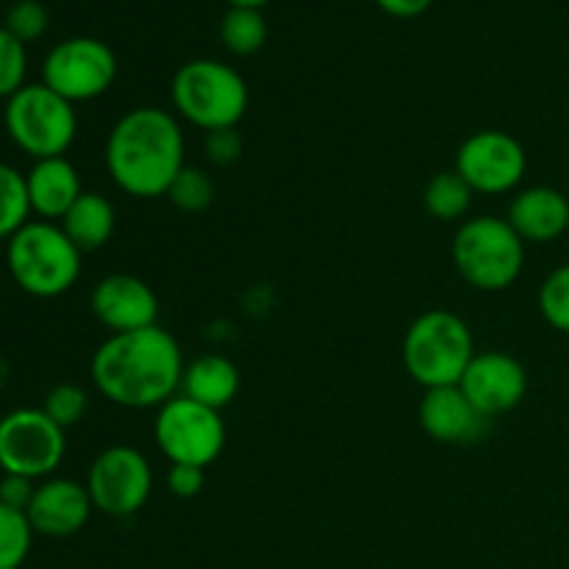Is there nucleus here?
<instances>
[{"instance_id": "9b49d317", "label": "nucleus", "mask_w": 569, "mask_h": 569, "mask_svg": "<svg viewBox=\"0 0 569 569\" xmlns=\"http://www.w3.org/2000/svg\"><path fill=\"white\" fill-rule=\"evenodd\" d=\"M87 492L100 515L131 517L148 503L153 492V470L142 450L128 445H111L92 461L87 476Z\"/></svg>"}, {"instance_id": "9d476101", "label": "nucleus", "mask_w": 569, "mask_h": 569, "mask_svg": "<svg viewBox=\"0 0 569 569\" xmlns=\"http://www.w3.org/2000/svg\"><path fill=\"white\" fill-rule=\"evenodd\" d=\"M42 78L44 87L59 92L64 100L83 103L109 92L117 78V56L100 39H64L44 59Z\"/></svg>"}, {"instance_id": "39448f33", "label": "nucleus", "mask_w": 569, "mask_h": 569, "mask_svg": "<svg viewBox=\"0 0 569 569\" xmlns=\"http://www.w3.org/2000/svg\"><path fill=\"white\" fill-rule=\"evenodd\" d=\"M453 264L470 287L481 292H503L520 278L526 242L503 217H472L453 237Z\"/></svg>"}, {"instance_id": "a211bd4d", "label": "nucleus", "mask_w": 569, "mask_h": 569, "mask_svg": "<svg viewBox=\"0 0 569 569\" xmlns=\"http://www.w3.org/2000/svg\"><path fill=\"white\" fill-rule=\"evenodd\" d=\"M26 183L28 198H31V211L48 222L61 220L83 192L78 170L64 156L37 161L26 176Z\"/></svg>"}, {"instance_id": "6e6552de", "label": "nucleus", "mask_w": 569, "mask_h": 569, "mask_svg": "<svg viewBox=\"0 0 569 569\" xmlns=\"http://www.w3.org/2000/svg\"><path fill=\"white\" fill-rule=\"evenodd\" d=\"M153 437L170 465L206 470L226 448V422L220 411L176 395L156 415Z\"/></svg>"}, {"instance_id": "bb28decb", "label": "nucleus", "mask_w": 569, "mask_h": 569, "mask_svg": "<svg viewBox=\"0 0 569 569\" xmlns=\"http://www.w3.org/2000/svg\"><path fill=\"white\" fill-rule=\"evenodd\" d=\"M87 409L89 395L83 392L78 383H59V387H53L44 395L42 411L56 422V426L64 428V431L70 426H78V422L83 420V415H87Z\"/></svg>"}, {"instance_id": "dca6fc26", "label": "nucleus", "mask_w": 569, "mask_h": 569, "mask_svg": "<svg viewBox=\"0 0 569 569\" xmlns=\"http://www.w3.org/2000/svg\"><path fill=\"white\" fill-rule=\"evenodd\" d=\"M417 417H420L422 431L445 445H472L489 428V417H483L467 400L461 387L426 389Z\"/></svg>"}, {"instance_id": "6ab92c4d", "label": "nucleus", "mask_w": 569, "mask_h": 569, "mask_svg": "<svg viewBox=\"0 0 569 569\" xmlns=\"http://www.w3.org/2000/svg\"><path fill=\"white\" fill-rule=\"evenodd\" d=\"M239 383H242V378H239L237 365L226 356L209 353L183 367L181 395L194 403L222 411L239 395Z\"/></svg>"}, {"instance_id": "4468645a", "label": "nucleus", "mask_w": 569, "mask_h": 569, "mask_svg": "<svg viewBox=\"0 0 569 569\" xmlns=\"http://www.w3.org/2000/svg\"><path fill=\"white\" fill-rule=\"evenodd\" d=\"M92 315L111 333L139 331V328L156 326L159 317V298L153 289L137 276L114 272L94 283L92 289Z\"/></svg>"}, {"instance_id": "a878e982", "label": "nucleus", "mask_w": 569, "mask_h": 569, "mask_svg": "<svg viewBox=\"0 0 569 569\" xmlns=\"http://www.w3.org/2000/svg\"><path fill=\"white\" fill-rule=\"evenodd\" d=\"M539 311L548 326L569 333V264H561L559 270L545 278L542 289H539Z\"/></svg>"}, {"instance_id": "473e14b6", "label": "nucleus", "mask_w": 569, "mask_h": 569, "mask_svg": "<svg viewBox=\"0 0 569 569\" xmlns=\"http://www.w3.org/2000/svg\"><path fill=\"white\" fill-rule=\"evenodd\" d=\"M433 0H376V6L387 14L398 17V20H411V17H420L431 9Z\"/></svg>"}, {"instance_id": "f03ea898", "label": "nucleus", "mask_w": 569, "mask_h": 569, "mask_svg": "<svg viewBox=\"0 0 569 569\" xmlns=\"http://www.w3.org/2000/svg\"><path fill=\"white\" fill-rule=\"evenodd\" d=\"M187 142L176 117L139 106L114 122L106 142V167L117 187L131 198H161L187 167Z\"/></svg>"}, {"instance_id": "aec40b11", "label": "nucleus", "mask_w": 569, "mask_h": 569, "mask_svg": "<svg viewBox=\"0 0 569 569\" xmlns=\"http://www.w3.org/2000/svg\"><path fill=\"white\" fill-rule=\"evenodd\" d=\"M114 206L100 192H81V198L61 217V231L70 237V242L81 253H92V250L103 248L114 237Z\"/></svg>"}, {"instance_id": "1a4fd4ad", "label": "nucleus", "mask_w": 569, "mask_h": 569, "mask_svg": "<svg viewBox=\"0 0 569 569\" xmlns=\"http://www.w3.org/2000/svg\"><path fill=\"white\" fill-rule=\"evenodd\" d=\"M67 450L64 428L42 409H17L0 420V470L22 478H48Z\"/></svg>"}, {"instance_id": "72a5a7b5", "label": "nucleus", "mask_w": 569, "mask_h": 569, "mask_svg": "<svg viewBox=\"0 0 569 569\" xmlns=\"http://www.w3.org/2000/svg\"><path fill=\"white\" fill-rule=\"evenodd\" d=\"M270 0H228V6H233V9H261Z\"/></svg>"}, {"instance_id": "0eeeda50", "label": "nucleus", "mask_w": 569, "mask_h": 569, "mask_svg": "<svg viewBox=\"0 0 569 569\" xmlns=\"http://www.w3.org/2000/svg\"><path fill=\"white\" fill-rule=\"evenodd\" d=\"M6 131L31 159L64 156L78 133V117L70 100L44 83H26L6 103Z\"/></svg>"}, {"instance_id": "2f4dec72", "label": "nucleus", "mask_w": 569, "mask_h": 569, "mask_svg": "<svg viewBox=\"0 0 569 569\" xmlns=\"http://www.w3.org/2000/svg\"><path fill=\"white\" fill-rule=\"evenodd\" d=\"M33 492H37V483H33L31 478L9 476V472H3V481H0V503L17 511H28V506H31L33 500Z\"/></svg>"}, {"instance_id": "2eb2a0df", "label": "nucleus", "mask_w": 569, "mask_h": 569, "mask_svg": "<svg viewBox=\"0 0 569 569\" xmlns=\"http://www.w3.org/2000/svg\"><path fill=\"white\" fill-rule=\"evenodd\" d=\"M92 509L94 506L87 492V483L70 481V478H48L33 492L26 517L33 533L64 539L87 526Z\"/></svg>"}, {"instance_id": "7ed1b4c3", "label": "nucleus", "mask_w": 569, "mask_h": 569, "mask_svg": "<svg viewBox=\"0 0 569 569\" xmlns=\"http://www.w3.org/2000/svg\"><path fill=\"white\" fill-rule=\"evenodd\" d=\"M472 356H476V342L470 328L453 311H426L406 331V372L422 389L459 387Z\"/></svg>"}, {"instance_id": "cd10ccee", "label": "nucleus", "mask_w": 569, "mask_h": 569, "mask_svg": "<svg viewBox=\"0 0 569 569\" xmlns=\"http://www.w3.org/2000/svg\"><path fill=\"white\" fill-rule=\"evenodd\" d=\"M28 56L26 44L0 28V98H11L26 87Z\"/></svg>"}, {"instance_id": "393cba45", "label": "nucleus", "mask_w": 569, "mask_h": 569, "mask_svg": "<svg viewBox=\"0 0 569 569\" xmlns=\"http://www.w3.org/2000/svg\"><path fill=\"white\" fill-rule=\"evenodd\" d=\"M167 198L176 209L187 211V214H200L214 203V181L209 172L198 170V167H183L172 187L167 189Z\"/></svg>"}, {"instance_id": "7c9ffc66", "label": "nucleus", "mask_w": 569, "mask_h": 569, "mask_svg": "<svg viewBox=\"0 0 569 569\" xmlns=\"http://www.w3.org/2000/svg\"><path fill=\"white\" fill-rule=\"evenodd\" d=\"M203 483H206V476L200 467L170 465V470H167V489H170V495H176V498H183V500L198 498Z\"/></svg>"}, {"instance_id": "20e7f679", "label": "nucleus", "mask_w": 569, "mask_h": 569, "mask_svg": "<svg viewBox=\"0 0 569 569\" xmlns=\"http://www.w3.org/2000/svg\"><path fill=\"white\" fill-rule=\"evenodd\" d=\"M81 250L70 242L61 226L48 220L28 222L9 239L6 261L22 292L33 298H59L76 287L81 276Z\"/></svg>"}, {"instance_id": "c85d7f7f", "label": "nucleus", "mask_w": 569, "mask_h": 569, "mask_svg": "<svg viewBox=\"0 0 569 569\" xmlns=\"http://www.w3.org/2000/svg\"><path fill=\"white\" fill-rule=\"evenodd\" d=\"M6 31L20 39L22 44L33 42L48 31V9L39 0H17L6 14Z\"/></svg>"}, {"instance_id": "f3484780", "label": "nucleus", "mask_w": 569, "mask_h": 569, "mask_svg": "<svg viewBox=\"0 0 569 569\" xmlns=\"http://www.w3.org/2000/svg\"><path fill=\"white\" fill-rule=\"evenodd\" d=\"M506 220L522 242H553L569 228V200L553 187L522 189L511 200Z\"/></svg>"}, {"instance_id": "4be33fe9", "label": "nucleus", "mask_w": 569, "mask_h": 569, "mask_svg": "<svg viewBox=\"0 0 569 569\" xmlns=\"http://www.w3.org/2000/svg\"><path fill=\"white\" fill-rule=\"evenodd\" d=\"M220 39L233 56H253L267 42V20L259 9H228L220 20Z\"/></svg>"}, {"instance_id": "5701e85b", "label": "nucleus", "mask_w": 569, "mask_h": 569, "mask_svg": "<svg viewBox=\"0 0 569 569\" xmlns=\"http://www.w3.org/2000/svg\"><path fill=\"white\" fill-rule=\"evenodd\" d=\"M31 198L20 170L0 164V239H11L22 226H28Z\"/></svg>"}, {"instance_id": "ddd939ff", "label": "nucleus", "mask_w": 569, "mask_h": 569, "mask_svg": "<svg viewBox=\"0 0 569 569\" xmlns=\"http://www.w3.org/2000/svg\"><path fill=\"white\" fill-rule=\"evenodd\" d=\"M459 387L467 400L492 420L522 403L528 392V372L515 356L487 350V353L472 356Z\"/></svg>"}, {"instance_id": "412c9836", "label": "nucleus", "mask_w": 569, "mask_h": 569, "mask_svg": "<svg viewBox=\"0 0 569 569\" xmlns=\"http://www.w3.org/2000/svg\"><path fill=\"white\" fill-rule=\"evenodd\" d=\"M472 189L465 178L456 170L437 172V176L428 181L426 192H422V203H426V211L433 217V220L442 222H456L470 211L472 206Z\"/></svg>"}, {"instance_id": "f257e3e1", "label": "nucleus", "mask_w": 569, "mask_h": 569, "mask_svg": "<svg viewBox=\"0 0 569 569\" xmlns=\"http://www.w3.org/2000/svg\"><path fill=\"white\" fill-rule=\"evenodd\" d=\"M183 353L161 326L111 333L92 356V383L122 409H161L183 381Z\"/></svg>"}, {"instance_id": "f8f14e48", "label": "nucleus", "mask_w": 569, "mask_h": 569, "mask_svg": "<svg viewBox=\"0 0 569 569\" xmlns=\"http://www.w3.org/2000/svg\"><path fill=\"white\" fill-rule=\"evenodd\" d=\"M453 170L470 183L472 192L503 194L520 187L528 170V156L511 133L489 128L461 142Z\"/></svg>"}, {"instance_id": "c756f323", "label": "nucleus", "mask_w": 569, "mask_h": 569, "mask_svg": "<svg viewBox=\"0 0 569 569\" xmlns=\"http://www.w3.org/2000/svg\"><path fill=\"white\" fill-rule=\"evenodd\" d=\"M206 156L220 167L233 164L242 156V137L237 133V128H220V131L206 133Z\"/></svg>"}, {"instance_id": "b1692460", "label": "nucleus", "mask_w": 569, "mask_h": 569, "mask_svg": "<svg viewBox=\"0 0 569 569\" xmlns=\"http://www.w3.org/2000/svg\"><path fill=\"white\" fill-rule=\"evenodd\" d=\"M33 528L26 511L0 503V569H20L31 553Z\"/></svg>"}, {"instance_id": "423d86ee", "label": "nucleus", "mask_w": 569, "mask_h": 569, "mask_svg": "<svg viewBox=\"0 0 569 569\" xmlns=\"http://www.w3.org/2000/svg\"><path fill=\"white\" fill-rule=\"evenodd\" d=\"M170 94L178 114L206 133L237 128L248 111V83L217 59L187 61L172 78Z\"/></svg>"}]
</instances>
